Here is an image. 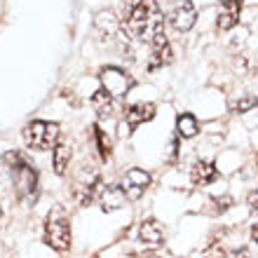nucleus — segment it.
Masks as SVG:
<instances>
[{"label":"nucleus","instance_id":"nucleus-22","mask_svg":"<svg viewBox=\"0 0 258 258\" xmlns=\"http://www.w3.org/2000/svg\"><path fill=\"white\" fill-rule=\"evenodd\" d=\"M251 239H253V242H256V244H258V223L251 228Z\"/></svg>","mask_w":258,"mask_h":258},{"label":"nucleus","instance_id":"nucleus-5","mask_svg":"<svg viewBox=\"0 0 258 258\" xmlns=\"http://www.w3.org/2000/svg\"><path fill=\"white\" fill-rule=\"evenodd\" d=\"M99 80H101V89H106V92H108L110 96H115V99L127 96L132 85H134L132 75L124 73L122 68H117V66H103L101 71H99Z\"/></svg>","mask_w":258,"mask_h":258},{"label":"nucleus","instance_id":"nucleus-24","mask_svg":"<svg viewBox=\"0 0 258 258\" xmlns=\"http://www.w3.org/2000/svg\"><path fill=\"white\" fill-rule=\"evenodd\" d=\"M143 258H160V256H155V253H148V256H143Z\"/></svg>","mask_w":258,"mask_h":258},{"label":"nucleus","instance_id":"nucleus-10","mask_svg":"<svg viewBox=\"0 0 258 258\" xmlns=\"http://www.w3.org/2000/svg\"><path fill=\"white\" fill-rule=\"evenodd\" d=\"M242 12V0H221V10H218L216 26L218 31H230L239 19Z\"/></svg>","mask_w":258,"mask_h":258},{"label":"nucleus","instance_id":"nucleus-19","mask_svg":"<svg viewBox=\"0 0 258 258\" xmlns=\"http://www.w3.org/2000/svg\"><path fill=\"white\" fill-rule=\"evenodd\" d=\"M258 106V96H253V94H246V96H242L237 101V113H246V110H253Z\"/></svg>","mask_w":258,"mask_h":258},{"label":"nucleus","instance_id":"nucleus-9","mask_svg":"<svg viewBox=\"0 0 258 258\" xmlns=\"http://www.w3.org/2000/svg\"><path fill=\"white\" fill-rule=\"evenodd\" d=\"M153 56H150V71H157V68L167 66L171 61V47H169V40H167V35L164 31L153 35Z\"/></svg>","mask_w":258,"mask_h":258},{"label":"nucleus","instance_id":"nucleus-3","mask_svg":"<svg viewBox=\"0 0 258 258\" xmlns=\"http://www.w3.org/2000/svg\"><path fill=\"white\" fill-rule=\"evenodd\" d=\"M45 244L59 253L71 249V218L63 207H54L45 218Z\"/></svg>","mask_w":258,"mask_h":258},{"label":"nucleus","instance_id":"nucleus-15","mask_svg":"<svg viewBox=\"0 0 258 258\" xmlns=\"http://www.w3.org/2000/svg\"><path fill=\"white\" fill-rule=\"evenodd\" d=\"M92 106H94L99 117H110L115 113V96H110L106 89H99V92L92 96Z\"/></svg>","mask_w":258,"mask_h":258},{"label":"nucleus","instance_id":"nucleus-23","mask_svg":"<svg viewBox=\"0 0 258 258\" xmlns=\"http://www.w3.org/2000/svg\"><path fill=\"white\" fill-rule=\"evenodd\" d=\"M232 258H249V251H244V249H242V251H237Z\"/></svg>","mask_w":258,"mask_h":258},{"label":"nucleus","instance_id":"nucleus-8","mask_svg":"<svg viewBox=\"0 0 258 258\" xmlns=\"http://www.w3.org/2000/svg\"><path fill=\"white\" fill-rule=\"evenodd\" d=\"M101 188H103V183H101V178H99V174L92 171V174H87V178H82V181L75 183V197H78V202L82 207H87V204H94L99 200Z\"/></svg>","mask_w":258,"mask_h":258},{"label":"nucleus","instance_id":"nucleus-2","mask_svg":"<svg viewBox=\"0 0 258 258\" xmlns=\"http://www.w3.org/2000/svg\"><path fill=\"white\" fill-rule=\"evenodd\" d=\"M3 162L10 167L12 171V181H14V190H17V197H19L24 204H35L38 200V171L28 157L19 150H10L3 155Z\"/></svg>","mask_w":258,"mask_h":258},{"label":"nucleus","instance_id":"nucleus-6","mask_svg":"<svg viewBox=\"0 0 258 258\" xmlns=\"http://www.w3.org/2000/svg\"><path fill=\"white\" fill-rule=\"evenodd\" d=\"M197 21V12H195V5L190 0H178L176 5L171 7L169 12V24L174 26V31L178 33H188Z\"/></svg>","mask_w":258,"mask_h":258},{"label":"nucleus","instance_id":"nucleus-13","mask_svg":"<svg viewBox=\"0 0 258 258\" xmlns=\"http://www.w3.org/2000/svg\"><path fill=\"white\" fill-rule=\"evenodd\" d=\"M139 239L143 244H150V246H157L164 242V228L157 223L155 218H148L139 225Z\"/></svg>","mask_w":258,"mask_h":258},{"label":"nucleus","instance_id":"nucleus-12","mask_svg":"<svg viewBox=\"0 0 258 258\" xmlns=\"http://www.w3.org/2000/svg\"><path fill=\"white\" fill-rule=\"evenodd\" d=\"M153 117H155V103H134V106L124 108V120L129 127H139Z\"/></svg>","mask_w":258,"mask_h":258},{"label":"nucleus","instance_id":"nucleus-25","mask_svg":"<svg viewBox=\"0 0 258 258\" xmlns=\"http://www.w3.org/2000/svg\"><path fill=\"white\" fill-rule=\"evenodd\" d=\"M0 214H3V211H0Z\"/></svg>","mask_w":258,"mask_h":258},{"label":"nucleus","instance_id":"nucleus-18","mask_svg":"<svg viewBox=\"0 0 258 258\" xmlns=\"http://www.w3.org/2000/svg\"><path fill=\"white\" fill-rule=\"evenodd\" d=\"M94 141H96V148H99V155L103 157V160H108L110 157V150H113V146H110V139L106 136V132H103L99 124H94Z\"/></svg>","mask_w":258,"mask_h":258},{"label":"nucleus","instance_id":"nucleus-1","mask_svg":"<svg viewBox=\"0 0 258 258\" xmlns=\"http://www.w3.org/2000/svg\"><path fill=\"white\" fill-rule=\"evenodd\" d=\"M122 28L136 40H153V35L164 31L157 0H124Z\"/></svg>","mask_w":258,"mask_h":258},{"label":"nucleus","instance_id":"nucleus-11","mask_svg":"<svg viewBox=\"0 0 258 258\" xmlns=\"http://www.w3.org/2000/svg\"><path fill=\"white\" fill-rule=\"evenodd\" d=\"M96 202L101 204L103 211H113V209H120L127 202V195H124L122 185H103Z\"/></svg>","mask_w":258,"mask_h":258},{"label":"nucleus","instance_id":"nucleus-4","mask_svg":"<svg viewBox=\"0 0 258 258\" xmlns=\"http://www.w3.org/2000/svg\"><path fill=\"white\" fill-rule=\"evenodd\" d=\"M59 134L61 129L56 122H49V120H31V122L24 127V141H26L28 148L33 150H49L59 143Z\"/></svg>","mask_w":258,"mask_h":258},{"label":"nucleus","instance_id":"nucleus-20","mask_svg":"<svg viewBox=\"0 0 258 258\" xmlns=\"http://www.w3.org/2000/svg\"><path fill=\"white\" fill-rule=\"evenodd\" d=\"M214 204H216V211H218V214H221V211L230 209L232 200H230V197H214Z\"/></svg>","mask_w":258,"mask_h":258},{"label":"nucleus","instance_id":"nucleus-14","mask_svg":"<svg viewBox=\"0 0 258 258\" xmlns=\"http://www.w3.org/2000/svg\"><path fill=\"white\" fill-rule=\"evenodd\" d=\"M190 178H192V183H195V185H209L211 181H216V178H218V169L211 162L200 160V162L192 164Z\"/></svg>","mask_w":258,"mask_h":258},{"label":"nucleus","instance_id":"nucleus-16","mask_svg":"<svg viewBox=\"0 0 258 258\" xmlns=\"http://www.w3.org/2000/svg\"><path fill=\"white\" fill-rule=\"evenodd\" d=\"M54 160H52V162H54V171L56 174H59V176H63V174H66V169H68V162H71V146H68V143H63V141H59L54 146Z\"/></svg>","mask_w":258,"mask_h":258},{"label":"nucleus","instance_id":"nucleus-17","mask_svg":"<svg viewBox=\"0 0 258 258\" xmlns=\"http://www.w3.org/2000/svg\"><path fill=\"white\" fill-rule=\"evenodd\" d=\"M197 129H200V124H197L195 115L181 113V115L176 117V134L181 136V139H192V136L197 134Z\"/></svg>","mask_w":258,"mask_h":258},{"label":"nucleus","instance_id":"nucleus-7","mask_svg":"<svg viewBox=\"0 0 258 258\" xmlns=\"http://www.w3.org/2000/svg\"><path fill=\"white\" fill-rule=\"evenodd\" d=\"M122 190L124 195H127V200H139V197L143 195V192L148 190L150 185V174L143 169H127L122 176Z\"/></svg>","mask_w":258,"mask_h":258},{"label":"nucleus","instance_id":"nucleus-21","mask_svg":"<svg viewBox=\"0 0 258 258\" xmlns=\"http://www.w3.org/2000/svg\"><path fill=\"white\" fill-rule=\"evenodd\" d=\"M246 204H249V209L258 214V190L249 192V197H246Z\"/></svg>","mask_w":258,"mask_h":258}]
</instances>
